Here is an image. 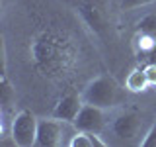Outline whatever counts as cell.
I'll return each instance as SVG.
<instances>
[{"label":"cell","mask_w":156,"mask_h":147,"mask_svg":"<svg viewBox=\"0 0 156 147\" xmlns=\"http://www.w3.org/2000/svg\"><path fill=\"white\" fill-rule=\"evenodd\" d=\"M74 47L68 39H62L57 33L43 32L35 37L31 45L33 63L43 75L62 77L74 65Z\"/></svg>","instance_id":"cell-1"},{"label":"cell","mask_w":156,"mask_h":147,"mask_svg":"<svg viewBox=\"0 0 156 147\" xmlns=\"http://www.w3.org/2000/svg\"><path fill=\"white\" fill-rule=\"evenodd\" d=\"M125 92H129V90L121 86L113 77L100 75L94 81L88 82L80 94L86 104L100 106L104 110H115V108L125 104Z\"/></svg>","instance_id":"cell-2"},{"label":"cell","mask_w":156,"mask_h":147,"mask_svg":"<svg viewBox=\"0 0 156 147\" xmlns=\"http://www.w3.org/2000/svg\"><path fill=\"white\" fill-rule=\"evenodd\" d=\"M146 130H144L143 116H139L133 110L119 112L107 126V131L113 135L115 143H140Z\"/></svg>","instance_id":"cell-3"},{"label":"cell","mask_w":156,"mask_h":147,"mask_svg":"<svg viewBox=\"0 0 156 147\" xmlns=\"http://www.w3.org/2000/svg\"><path fill=\"white\" fill-rule=\"evenodd\" d=\"M37 124H39V118H35L27 110H20L18 114H14L12 122H10V134H8L12 137V143L18 147L35 145Z\"/></svg>","instance_id":"cell-4"},{"label":"cell","mask_w":156,"mask_h":147,"mask_svg":"<svg viewBox=\"0 0 156 147\" xmlns=\"http://www.w3.org/2000/svg\"><path fill=\"white\" fill-rule=\"evenodd\" d=\"M66 126L68 122H62L58 118H39L37 124V147H58L66 145L65 135H66Z\"/></svg>","instance_id":"cell-5"},{"label":"cell","mask_w":156,"mask_h":147,"mask_svg":"<svg viewBox=\"0 0 156 147\" xmlns=\"http://www.w3.org/2000/svg\"><path fill=\"white\" fill-rule=\"evenodd\" d=\"M107 112L109 110H104L100 106H94V104H86L80 108L76 120L72 122L74 130L78 131H92V134H104L109 126V120H107Z\"/></svg>","instance_id":"cell-6"},{"label":"cell","mask_w":156,"mask_h":147,"mask_svg":"<svg viewBox=\"0 0 156 147\" xmlns=\"http://www.w3.org/2000/svg\"><path fill=\"white\" fill-rule=\"evenodd\" d=\"M82 106H84L82 94H74V92L72 94H65L55 104V108H53V116L62 120V122H68L72 126V122L76 120V116H78Z\"/></svg>","instance_id":"cell-7"},{"label":"cell","mask_w":156,"mask_h":147,"mask_svg":"<svg viewBox=\"0 0 156 147\" xmlns=\"http://www.w3.org/2000/svg\"><path fill=\"white\" fill-rule=\"evenodd\" d=\"M109 141L101 139V134H92V131H74L68 139V147H105Z\"/></svg>","instance_id":"cell-8"},{"label":"cell","mask_w":156,"mask_h":147,"mask_svg":"<svg viewBox=\"0 0 156 147\" xmlns=\"http://www.w3.org/2000/svg\"><path fill=\"white\" fill-rule=\"evenodd\" d=\"M125 88L129 92H135V94L148 90L150 85H148V78H146L144 67H135L133 71L127 75V78H125Z\"/></svg>","instance_id":"cell-9"},{"label":"cell","mask_w":156,"mask_h":147,"mask_svg":"<svg viewBox=\"0 0 156 147\" xmlns=\"http://www.w3.org/2000/svg\"><path fill=\"white\" fill-rule=\"evenodd\" d=\"M80 12H82V16H84V20L90 24V28H94L96 32H101V28H104V14H101V10L98 8L94 2L82 4Z\"/></svg>","instance_id":"cell-10"},{"label":"cell","mask_w":156,"mask_h":147,"mask_svg":"<svg viewBox=\"0 0 156 147\" xmlns=\"http://www.w3.org/2000/svg\"><path fill=\"white\" fill-rule=\"evenodd\" d=\"M136 32H143V33H148L156 39V12H148L144 14L143 18L136 20Z\"/></svg>","instance_id":"cell-11"},{"label":"cell","mask_w":156,"mask_h":147,"mask_svg":"<svg viewBox=\"0 0 156 147\" xmlns=\"http://www.w3.org/2000/svg\"><path fill=\"white\" fill-rule=\"evenodd\" d=\"M156 0H121L119 2V8L123 12H131V10H139V8H144V6H150L154 4Z\"/></svg>","instance_id":"cell-12"},{"label":"cell","mask_w":156,"mask_h":147,"mask_svg":"<svg viewBox=\"0 0 156 147\" xmlns=\"http://www.w3.org/2000/svg\"><path fill=\"white\" fill-rule=\"evenodd\" d=\"M140 147H156V120L150 124V127L146 130L144 137L140 139Z\"/></svg>","instance_id":"cell-13"},{"label":"cell","mask_w":156,"mask_h":147,"mask_svg":"<svg viewBox=\"0 0 156 147\" xmlns=\"http://www.w3.org/2000/svg\"><path fill=\"white\" fill-rule=\"evenodd\" d=\"M144 73H146V78H148V85L156 86V63H146Z\"/></svg>","instance_id":"cell-14"}]
</instances>
